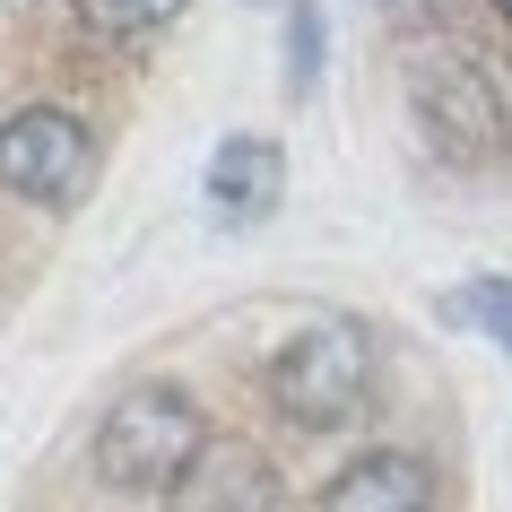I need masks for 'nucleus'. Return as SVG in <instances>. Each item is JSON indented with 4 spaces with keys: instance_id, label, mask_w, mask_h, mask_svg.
I'll return each instance as SVG.
<instances>
[{
    "instance_id": "nucleus-1",
    "label": "nucleus",
    "mask_w": 512,
    "mask_h": 512,
    "mask_svg": "<svg viewBox=\"0 0 512 512\" xmlns=\"http://www.w3.org/2000/svg\"><path fill=\"white\" fill-rule=\"evenodd\" d=\"M200 452H209V417L183 382H139L96 426V478L122 495H174Z\"/></svg>"
},
{
    "instance_id": "nucleus-2",
    "label": "nucleus",
    "mask_w": 512,
    "mask_h": 512,
    "mask_svg": "<svg viewBox=\"0 0 512 512\" xmlns=\"http://www.w3.org/2000/svg\"><path fill=\"white\" fill-rule=\"evenodd\" d=\"M270 391H278V408H287L296 426H313V434L348 426L356 408H365V391H374V339H365V322H348V313L304 322L296 339L278 348Z\"/></svg>"
},
{
    "instance_id": "nucleus-3",
    "label": "nucleus",
    "mask_w": 512,
    "mask_h": 512,
    "mask_svg": "<svg viewBox=\"0 0 512 512\" xmlns=\"http://www.w3.org/2000/svg\"><path fill=\"white\" fill-rule=\"evenodd\" d=\"M87 174H96V148H87L79 113L18 105L9 122H0V183L18 191V200H35V209H70V200L87 191Z\"/></svg>"
},
{
    "instance_id": "nucleus-4",
    "label": "nucleus",
    "mask_w": 512,
    "mask_h": 512,
    "mask_svg": "<svg viewBox=\"0 0 512 512\" xmlns=\"http://www.w3.org/2000/svg\"><path fill=\"white\" fill-rule=\"evenodd\" d=\"M417 131L434 139L443 165H495L504 157V96L469 61H434V70H417Z\"/></svg>"
},
{
    "instance_id": "nucleus-5",
    "label": "nucleus",
    "mask_w": 512,
    "mask_h": 512,
    "mask_svg": "<svg viewBox=\"0 0 512 512\" xmlns=\"http://www.w3.org/2000/svg\"><path fill=\"white\" fill-rule=\"evenodd\" d=\"M322 512H434V469L417 452H356L322 486Z\"/></svg>"
},
{
    "instance_id": "nucleus-6",
    "label": "nucleus",
    "mask_w": 512,
    "mask_h": 512,
    "mask_svg": "<svg viewBox=\"0 0 512 512\" xmlns=\"http://www.w3.org/2000/svg\"><path fill=\"white\" fill-rule=\"evenodd\" d=\"M278 191H287V157H278V139H226L209 157V209L226 226H261L278 209Z\"/></svg>"
},
{
    "instance_id": "nucleus-7",
    "label": "nucleus",
    "mask_w": 512,
    "mask_h": 512,
    "mask_svg": "<svg viewBox=\"0 0 512 512\" xmlns=\"http://www.w3.org/2000/svg\"><path fill=\"white\" fill-rule=\"evenodd\" d=\"M174 504L183 512H270V478H261L252 452H200L191 478L174 486Z\"/></svg>"
},
{
    "instance_id": "nucleus-8",
    "label": "nucleus",
    "mask_w": 512,
    "mask_h": 512,
    "mask_svg": "<svg viewBox=\"0 0 512 512\" xmlns=\"http://www.w3.org/2000/svg\"><path fill=\"white\" fill-rule=\"evenodd\" d=\"M87 18V35H113V44H131V35H157L183 0H70Z\"/></svg>"
},
{
    "instance_id": "nucleus-9",
    "label": "nucleus",
    "mask_w": 512,
    "mask_h": 512,
    "mask_svg": "<svg viewBox=\"0 0 512 512\" xmlns=\"http://www.w3.org/2000/svg\"><path fill=\"white\" fill-rule=\"evenodd\" d=\"M452 313H460V322H486V330H495V339L512 348V278H486V287H460V296H452Z\"/></svg>"
},
{
    "instance_id": "nucleus-10",
    "label": "nucleus",
    "mask_w": 512,
    "mask_h": 512,
    "mask_svg": "<svg viewBox=\"0 0 512 512\" xmlns=\"http://www.w3.org/2000/svg\"><path fill=\"white\" fill-rule=\"evenodd\" d=\"M495 9H504V18H512V0H495Z\"/></svg>"
}]
</instances>
